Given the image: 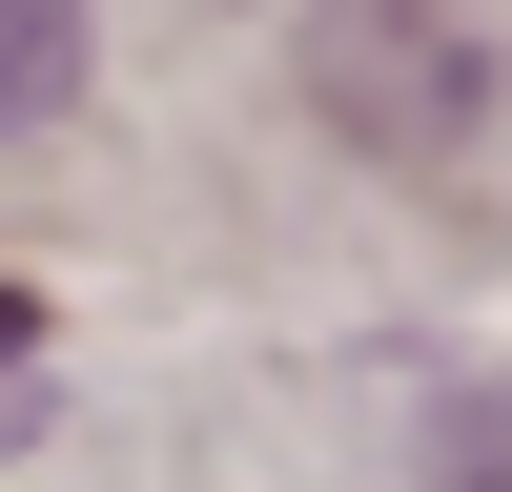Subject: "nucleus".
Wrapping results in <instances>:
<instances>
[{"mask_svg": "<svg viewBox=\"0 0 512 492\" xmlns=\"http://www.w3.org/2000/svg\"><path fill=\"white\" fill-rule=\"evenodd\" d=\"M308 82H328L349 144L451 164L492 123V21H472V0H308Z\"/></svg>", "mask_w": 512, "mask_h": 492, "instance_id": "1", "label": "nucleus"}, {"mask_svg": "<svg viewBox=\"0 0 512 492\" xmlns=\"http://www.w3.org/2000/svg\"><path fill=\"white\" fill-rule=\"evenodd\" d=\"M82 103V0H0V144Z\"/></svg>", "mask_w": 512, "mask_h": 492, "instance_id": "2", "label": "nucleus"}, {"mask_svg": "<svg viewBox=\"0 0 512 492\" xmlns=\"http://www.w3.org/2000/svg\"><path fill=\"white\" fill-rule=\"evenodd\" d=\"M431 451H451V492H512V390H472V410H451Z\"/></svg>", "mask_w": 512, "mask_h": 492, "instance_id": "3", "label": "nucleus"}, {"mask_svg": "<svg viewBox=\"0 0 512 492\" xmlns=\"http://www.w3.org/2000/svg\"><path fill=\"white\" fill-rule=\"evenodd\" d=\"M21 349H41V287H0V369H21Z\"/></svg>", "mask_w": 512, "mask_h": 492, "instance_id": "4", "label": "nucleus"}]
</instances>
